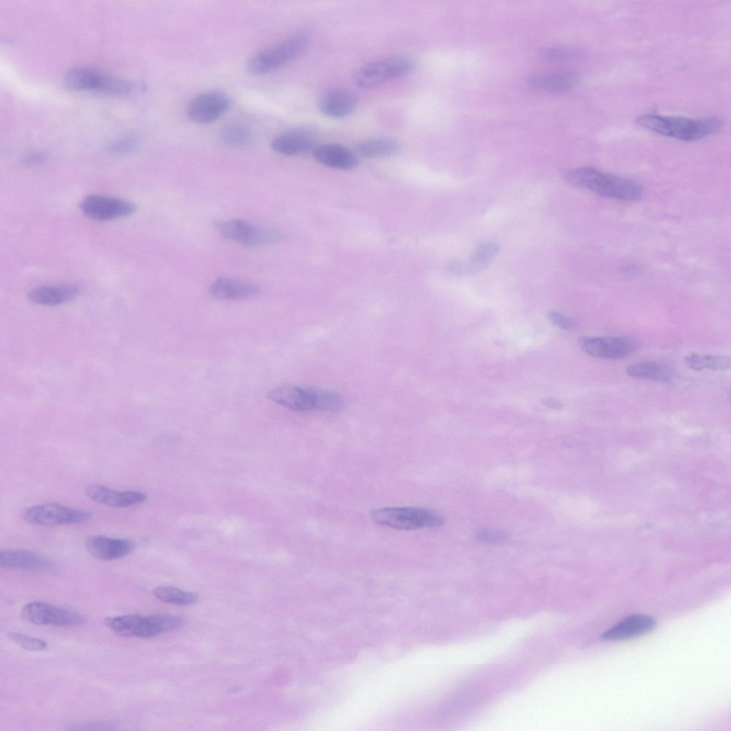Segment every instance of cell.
<instances>
[{
  "label": "cell",
  "instance_id": "cell-1",
  "mask_svg": "<svg viewBox=\"0 0 731 731\" xmlns=\"http://www.w3.org/2000/svg\"><path fill=\"white\" fill-rule=\"evenodd\" d=\"M566 180L575 186L614 200L635 201L643 194L642 186L635 181L591 166L570 171Z\"/></svg>",
  "mask_w": 731,
  "mask_h": 731
},
{
  "label": "cell",
  "instance_id": "cell-2",
  "mask_svg": "<svg viewBox=\"0 0 731 731\" xmlns=\"http://www.w3.org/2000/svg\"><path fill=\"white\" fill-rule=\"evenodd\" d=\"M637 123L656 133L684 141H694L718 131L722 126L715 116L689 118L679 116L644 114Z\"/></svg>",
  "mask_w": 731,
  "mask_h": 731
},
{
  "label": "cell",
  "instance_id": "cell-3",
  "mask_svg": "<svg viewBox=\"0 0 731 731\" xmlns=\"http://www.w3.org/2000/svg\"><path fill=\"white\" fill-rule=\"evenodd\" d=\"M268 398L296 411L337 410L343 408V398L337 393L316 388L283 385L271 390Z\"/></svg>",
  "mask_w": 731,
  "mask_h": 731
},
{
  "label": "cell",
  "instance_id": "cell-4",
  "mask_svg": "<svg viewBox=\"0 0 731 731\" xmlns=\"http://www.w3.org/2000/svg\"><path fill=\"white\" fill-rule=\"evenodd\" d=\"M105 624L121 636L149 637L178 629L183 624V620L178 616L171 615L128 614L106 617Z\"/></svg>",
  "mask_w": 731,
  "mask_h": 731
},
{
  "label": "cell",
  "instance_id": "cell-5",
  "mask_svg": "<svg viewBox=\"0 0 731 731\" xmlns=\"http://www.w3.org/2000/svg\"><path fill=\"white\" fill-rule=\"evenodd\" d=\"M307 34L299 33L276 45L265 49L248 61V71L254 75L268 74L300 56L310 44Z\"/></svg>",
  "mask_w": 731,
  "mask_h": 731
},
{
  "label": "cell",
  "instance_id": "cell-6",
  "mask_svg": "<svg viewBox=\"0 0 731 731\" xmlns=\"http://www.w3.org/2000/svg\"><path fill=\"white\" fill-rule=\"evenodd\" d=\"M370 516L377 524L403 530L437 528L444 523V518L439 513L413 506L381 508L373 510Z\"/></svg>",
  "mask_w": 731,
  "mask_h": 731
},
{
  "label": "cell",
  "instance_id": "cell-7",
  "mask_svg": "<svg viewBox=\"0 0 731 731\" xmlns=\"http://www.w3.org/2000/svg\"><path fill=\"white\" fill-rule=\"evenodd\" d=\"M415 61L408 56H395L371 61L361 66L354 74L356 84L363 89H373L388 81L412 71Z\"/></svg>",
  "mask_w": 731,
  "mask_h": 731
},
{
  "label": "cell",
  "instance_id": "cell-8",
  "mask_svg": "<svg viewBox=\"0 0 731 731\" xmlns=\"http://www.w3.org/2000/svg\"><path fill=\"white\" fill-rule=\"evenodd\" d=\"M21 518L29 524L55 527L86 522L91 518V514L82 509L49 503L26 508L22 512Z\"/></svg>",
  "mask_w": 731,
  "mask_h": 731
},
{
  "label": "cell",
  "instance_id": "cell-9",
  "mask_svg": "<svg viewBox=\"0 0 731 731\" xmlns=\"http://www.w3.org/2000/svg\"><path fill=\"white\" fill-rule=\"evenodd\" d=\"M66 86L74 90L96 91L116 95L130 92L131 85L120 79L87 68H74L65 75Z\"/></svg>",
  "mask_w": 731,
  "mask_h": 731
},
{
  "label": "cell",
  "instance_id": "cell-10",
  "mask_svg": "<svg viewBox=\"0 0 731 731\" xmlns=\"http://www.w3.org/2000/svg\"><path fill=\"white\" fill-rule=\"evenodd\" d=\"M215 228L223 238L246 246L266 245L280 238L279 234L272 229L239 218L217 221Z\"/></svg>",
  "mask_w": 731,
  "mask_h": 731
},
{
  "label": "cell",
  "instance_id": "cell-11",
  "mask_svg": "<svg viewBox=\"0 0 731 731\" xmlns=\"http://www.w3.org/2000/svg\"><path fill=\"white\" fill-rule=\"evenodd\" d=\"M21 616L33 624L61 627H79L86 622L84 617L79 613L41 601L24 605Z\"/></svg>",
  "mask_w": 731,
  "mask_h": 731
},
{
  "label": "cell",
  "instance_id": "cell-12",
  "mask_svg": "<svg viewBox=\"0 0 731 731\" xmlns=\"http://www.w3.org/2000/svg\"><path fill=\"white\" fill-rule=\"evenodd\" d=\"M81 211L96 221H109L133 214L136 205L128 200L101 195L86 196L80 203Z\"/></svg>",
  "mask_w": 731,
  "mask_h": 731
},
{
  "label": "cell",
  "instance_id": "cell-13",
  "mask_svg": "<svg viewBox=\"0 0 731 731\" xmlns=\"http://www.w3.org/2000/svg\"><path fill=\"white\" fill-rule=\"evenodd\" d=\"M580 344L588 355L606 359L625 358L638 348V342L630 337H585L581 338Z\"/></svg>",
  "mask_w": 731,
  "mask_h": 731
},
{
  "label": "cell",
  "instance_id": "cell-14",
  "mask_svg": "<svg viewBox=\"0 0 731 731\" xmlns=\"http://www.w3.org/2000/svg\"><path fill=\"white\" fill-rule=\"evenodd\" d=\"M228 97L219 91L202 93L189 102L187 115L189 119L199 124H207L218 119L228 108Z\"/></svg>",
  "mask_w": 731,
  "mask_h": 731
},
{
  "label": "cell",
  "instance_id": "cell-15",
  "mask_svg": "<svg viewBox=\"0 0 731 731\" xmlns=\"http://www.w3.org/2000/svg\"><path fill=\"white\" fill-rule=\"evenodd\" d=\"M1 568L35 573H54L57 565L39 553L23 549H6L0 551Z\"/></svg>",
  "mask_w": 731,
  "mask_h": 731
},
{
  "label": "cell",
  "instance_id": "cell-16",
  "mask_svg": "<svg viewBox=\"0 0 731 731\" xmlns=\"http://www.w3.org/2000/svg\"><path fill=\"white\" fill-rule=\"evenodd\" d=\"M86 548L95 558L111 561L129 555L135 549V543L130 539L114 538L103 535H91L85 540Z\"/></svg>",
  "mask_w": 731,
  "mask_h": 731
},
{
  "label": "cell",
  "instance_id": "cell-17",
  "mask_svg": "<svg viewBox=\"0 0 731 731\" xmlns=\"http://www.w3.org/2000/svg\"><path fill=\"white\" fill-rule=\"evenodd\" d=\"M86 496L91 500L112 508H124L143 503L147 496L135 490H117L101 485L86 488Z\"/></svg>",
  "mask_w": 731,
  "mask_h": 731
},
{
  "label": "cell",
  "instance_id": "cell-18",
  "mask_svg": "<svg viewBox=\"0 0 731 731\" xmlns=\"http://www.w3.org/2000/svg\"><path fill=\"white\" fill-rule=\"evenodd\" d=\"M259 286L248 281L221 277L213 281L208 287L209 294L214 298L223 301H241L257 296Z\"/></svg>",
  "mask_w": 731,
  "mask_h": 731
},
{
  "label": "cell",
  "instance_id": "cell-19",
  "mask_svg": "<svg viewBox=\"0 0 731 731\" xmlns=\"http://www.w3.org/2000/svg\"><path fill=\"white\" fill-rule=\"evenodd\" d=\"M357 105L354 94L341 87L331 88L324 92L319 100L321 112L332 119H342L351 115Z\"/></svg>",
  "mask_w": 731,
  "mask_h": 731
},
{
  "label": "cell",
  "instance_id": "cell-20",
  "mask_svg": "<svg viewBox=\"0 0 731 731\" xmlns=\"http://www.w3.org/2000/svg\"><path fill=\"white\" fill-rule=\"evenodd\" d=\"M656 625L655 619L643 614L630 615L616 623L603 634L607 640H622L646 634Z\"/></svg>",
  "mask_w": 731,
  "mask_h": 731
},
{
  "label": "cell",
  "instance_id": "cell-21",
  "mask_svg": "<svg viewBox=\"0 0 731 731\" xmlns=\"http://www.w3.org/2000/svg\"><path fill=\"white\" fill-rule=\"evenodd\" d=\"M313 156L319 163L335 169L350 170L358 164V158L352 151L337 143L319 145L313 149Z\"/></svg>",
  "mask_w": 731,
  "mask_h": 731
},
{
  "label": "cell",
  "instance_id": "cell-22",
  "mask_svg": "<svg viewBox=\"0 0 731 731\" xmlns=\"http://www.w3.org/2000/svg\"><path fill=\"white\" fill-rule=\"evenodd\" d=\"M80 290L74 284L63 283L36 287L30 291L28 298L39 305L57 306L75 299Z\"/></svg>",
  "mask_w": 731,
  "mask_h": 731
},
{
  "label": "cell",
  "instance_id": "cell-23",
  "mask_svg": "<svg viewBox=\"0 0 731 731\" xmlns=\"http://www.w3.org/2000/svg\"><path fill=\"white\" fill-rule=\"evenodd\" d=\"M313 135L304 131H288L276 136L271 143L272 149L285 156H296L309 151L313 146Z\"/></svg>",
  "mask_w": 731,
  "mask_h": 731
},
{
  "label": "cell",
  "instance_id": "cell-24",
  "mask_svg": "<svg viewBox=\"0 0 731 731\" xmlns=\"http://www.w3.org/2000/svg\"><path fill=\"white\" fill-rule=\"evenodd\" d=\"M499 251L495 243L480 245L471 256L468 262L455 261L449 265V271L457 276L475 273L487 267L495 258Z\"/></svg>",
  "mask_w": 731,
  "mask_h": 731
},
{
  "label": "cell",
  "instance_id": "cell-25",
  "mask_svg": "<svg viewBox=\"0 0 731 731\" xmlns=\"http://www.w3.org/2000/svg\"><path fill=\"white\" fill-rule=\"evenodd\" d=\"M356 149L364 158H377L396 154L400 150V145L391 138H372L359 142Z\"/></svg>",
  "mask_w": 731,
  "mask_h": 731
},
{
  "label": "cell",
  "instance_id": "cell-26",
  "mask_svg": "<svg viewBox=\"0 0 731 731\" xmlns=\"http://www.w3.org/2000/svg\"><path fill=\"white\" fill-rule=\"evenodd\" d=\"M577 76L572 73H555L532 76L529 84L534 88L548 91H566L574 88L578 83Z\"/></svg>",
  "mask_w": 731,
  "mask_h": 731
},
{
  "label": "cell",
  "instance_id": "cell-27",
  "mask_svg": "<svg viewBox=\"0 0 731 731\" xmlns=\"http://www.w3.org/2000/svg\"><path fill=\"white\" fill-rule=\"evenodd\" d=\"M625 371L629 376L637 379L668 382L672 378V373L666 366L653 361L632 363Z\"/></svg>",
  "mask_w": 731,
  "mask_h": 731
},
{
  "label": "cell",
  "instance_id": "cell-28",
  "mask_svg": "<svg viewBox=\"0 0 731 731\" xmlns=\"http://www.w3.org/2000/svg\"><path fill=\"white\" fill-rule=\"evenodd\" d=\"M685 361L688 367L695 370H725L730 368V358L726 356L690 353Z\"/></svg>",
  "mask_w": 731,
  "mask_h": 731
},
{
  "label": "cell",
  "instance_id": "cell-29",
  "mask_svg": "<svg viewBox=\"0 0 731 731\" xmlns=\"http://www.w3.org/2000/svg\"><path fill=\"white\" fill-rule=\"evenodd\" d=\"M251 131L249 126L240 122L229 123L221 131L222 141L230 147L238 148L250 141Z\"/></svg>",
  "mask_w": 731,
  "mask_h": 731
},
{
  "label": "cell",
  "instance_id": "cell-30",
  "mask_svg": "<svg viewBox=\"0 0 731 731\" xmlns=\"http://www.w3.org/2000/svg\"><path fill=\"white\" fill-rule=\"evenodd\" d=\"M153 595L159 600L170 604L188 605L195 603L198 596L173 586H159L153 590Z\"/></svg>",
  "mask_w": 731,
  "mask_h": 731
},
{
  "label": "cell",
  "instance_id": "cell-31",
  "mask_svg": "<svg viewBox=\"0 0 731 731\" xmlns=\"http://www.w3.org/2000/svg\"><path fill=\"white\" fill-rule=\"evenodd\" d=\"M9 638L20 647L32 651H40L46 649L47 642L40 638L19 632H9Z\"/></svg>",
  "mask_w": 731,
  "mask_h": 731
},
{
  "label": "cell",
  "instance_id": "cell-32",
  "mask_svg": "<svg viewBox=\"0 0 731 731\" xmlns=\"http://www.w3.org/2000/svg\"><path fill=\"white\" fill-rule=\"evenodd\" d=\"M477 538L481 541L491 544H500L508 538L504 532L491 529L480 530L477 533Z\"/></svg>",
  "mask_w": 731,
  "mask_h": 731
},
{
  "label": "cell",
  "instance_id": "cell-33",
  "mask_svg": "<svg viewBox=\"0 0 731 731\" xmlns=\"http://www.w3.org/2000/svg\"><path fill=\"white\" fill-rule=\"evenodd\" d=\"M135 141L133 138H123L112 143L108 151L112 154H124L131 151L135 148Z\"/></svg>",
  "mask_w": 731,
  "mask_h": 731
},
{
  "label": "cell",
  "instance_id": "cell-34",
  "mask_svg": "<svg viewBox=\"0 0 731 731\" xmlns=\"http://www.w3.org/2000/svg\"><path fill=\"white\" fill-rule=\"evenodd\" d=\"M115 724L107 721H94L83 724L74 725L69 727L72 730H114Z\"/></svg>",
  "mask_w": 731,
  "mask_h": 731
},
{
  "label": "cell",
  "instance_id": "cell-35",
  "mask_svg": "<svg viewBox=\"0 0 731 731\" xmlns=\"http://www.w3.org/2000/svg\"><path fill=\"white\" fill-rule=\"evenodd\" d=\"M548 316L554 325L562 329L570 330L575 326L573 319L560 313L553 311L548 314Z\"/></svg>",
  "mask_w": 731,
  "mask_h": 731
},
{
  "label": "cell",
  "instance_id": "cell-36",
  "mask_svg": "<svg viewBox=\"0 0 731 731\" xmlns=\"http://www.w3.org/2000/svg\"><path fill=\"white\" fill-rule=\"evenodd\" d=\"M45 159V155L42 153L35 152L29 154L25 158V163L28 165L39 164L44 161Z\"/></svg>",
  "mask_w": 731,
  "mask_h": 731
},
{
  "label": "cell",
  "instance_id": "cell-37",
  "mask_svg": "<svg viewBox=\"0 0 731 731\" xmlns=\"http://www.w3.org/2000/svg\"><path fill=\"white\" fill-rule=\"evenodd\" d=\"M546 55L550 58L555 59L564 58L570 56V51L565 49L557 48L550 49L546 52Z\"/></svg>",
  "mask_w": 731,
  "mask_h": 731
},
{
  "label": "cell",
  "instance_id": "cell-38",
  "mask_svg": "<svg viewBox=\"0 0 731 731\" xmlns=\"http://www.w3.org/2000/svg\"><path fill=\"white\" fill-rule=\"evenodd\" d=\"M546 405L550 408L558 409L562 406L560 401L553 399H549L546 401Z\"/></svg>",
  "mask_w": 731,
  "mask_h": 731
}]
</instances>
